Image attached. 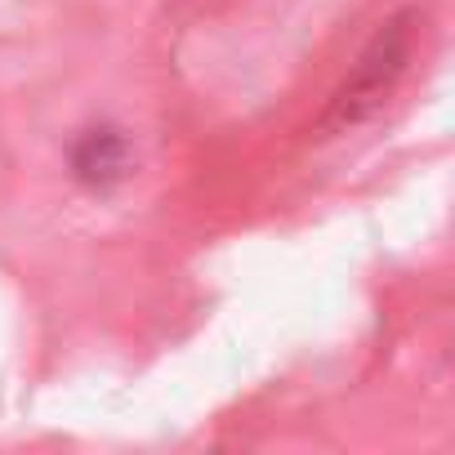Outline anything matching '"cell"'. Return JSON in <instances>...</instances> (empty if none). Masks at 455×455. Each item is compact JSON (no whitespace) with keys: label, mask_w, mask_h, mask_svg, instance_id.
Masks as SVG:
<instances>
[{"label":"cell","mask_w":455,"mask_h":455,"mask_svg":"<svg viewBox=\"0 0 455 455\" xmlns=\"http://www.w3.org/2000/svg\"><path fill=\"white\" fill-rule=\"evenodd\" d=\"M130 174V139L112 125L85 130L72 148V179L90 192H108Z\"/></svg>","instance_id":"7a4b0ae2"},{"label":"cell","mask_w":455,"mask_h":455,"mask_svg":"<svg viewBox=\"0 0 455 455\" xmlns=\"http://www.w3.org/2000/svg\"><path fill=\"white\" fill-rule=\"evenodd\" d=\"M411 41H415V14L388 19L371 36V45L362 50V59L353 63V72L344 76V85L322 108L313 134L317 139H331V134H348L362 121H371L388 103V94L397 90V81H402V72L411 63Z\"/></svg>","instance_id":"6da1fadb"}]
</instances>
